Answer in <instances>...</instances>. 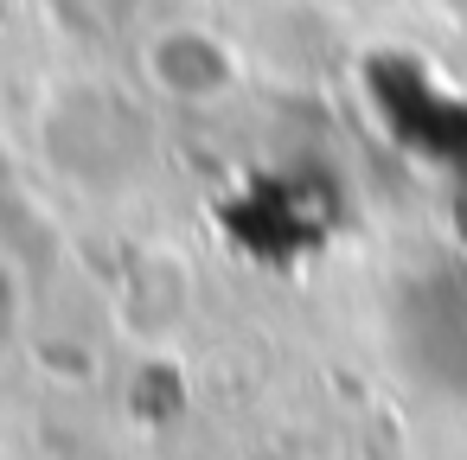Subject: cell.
<instances>
[{
  "label": "cell",
  "mask_w": 467,
  "mask_h": 460,
  "mask_svg": "<svg viewBox=\"0 0 467 460\" xmlns=\"http://www.w3.org/2000/svg\"><path fill=\"white\" fill-rule=\"evenodd\" d=\"M397 358L416 383L467 396V269H435L397 301Z\"/></svg>",
  "instance_id": "1"
}]
</instances>
